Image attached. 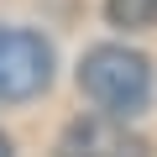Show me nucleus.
<instances>
[{"label": "nucleus", "instance_id": "1", "mask_svg": "<svg viewBox=\"0 0 157 157\" xmlns=\"http://www.w3.org/2000/svg\"><path fill=\"white\" fill-rule=\"evenodd\" d=\"M78 89H84L105 115H141L152 105V63L131 47H115V42H100L84 52V63H78Z\"/></svg>", "mask_w": 157, "mask_h": 157}, {"label": "nucleus", "instance_id": "2", "mask_svg": "<svg viewBox=\"0 0 157 157\" xmlns=\"http://www.w3.org/2000/svg\"><path fill=\"white\" fill-rule=\"evenodd\" d=\"M52 47L26 26H0V105H21L47 89Z\"/></svg>", "mask_w": 157, "mask_h": 157}, {"label": "nucleus", "instance_id": "3", "mask_svg": "<svg viewBox=\"0 0 157 157\" xmlns=\"http://www.w3.org/2000/svg\"><path fill=\"white\" fill-rule=\"evenodd\" d=\"M58 157H152V147L131 131V121L94 110V115H78L63 126Z\"/></svg>", "mask_w": 157, "mask_h": 157}, {"label": "nucleus", "instance_id": "4", "mask_svg": "<svg viewBox=\"0 0 157 157\" xmlns=\"http://www.w3.org/2000/svg\"><path fill=\"white\" fill-rule=\"evenodd\" d=\"M105 16L126 32H147L157 26V0H105Z\"/></svg>", "mask_w": 157, "mask_h": 157}, {"label": "nucleus", "instance_id": "5", "mask_svg": "<svg viewBox=\"0 0 157 157\" xmlns=\"http://www.w3.org/2000/svg\"><path fill=\"white\" fill-rule=\"evenodd\" d=\"M0 157H16V152H11V136H0Z\"/></svg>", "mask_w": 157, "mask_h": 157}]
</instances>
